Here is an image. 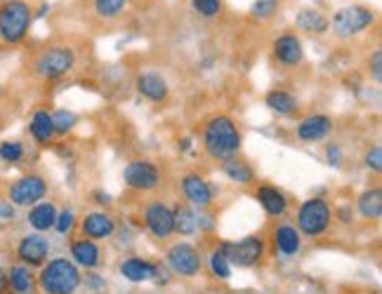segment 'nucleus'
Here are the masks:
<instances>
[{"mask_svg":"<svg viewBox=\"0 0 382 294\" xmlns=\"http://www.w3.org/2000/svg\"><path fill=\"white\" fill-rule=\"evenodd\" d=\"M142 226L146 229L153 240L165 242L175 235V224H172V205L161 198H151L142 205Z\"/></svg>","mask_w":382,"mask_h":294,"instance_id":"1a4fd4ad","label":"nucleus"},{"mask_svg":"<svg viewBox=\"0 0 382 294\" xmlns=\"http://www.w3.org/2000/svg\"><path fill=\"white\" fill-rule=\"evenodd\" d=\"M52 127H54V137H66L76 127L78 123V116L73 114L69 109H54L52 111Z\"/></svg>","mask_w":382,"mask_h":294,"instance_id":"72a5a7b5","label":"nucleus"},{"mask_svg":"<svg viewBox=\"0 0 382 294\" xmlns=\"http://www.w3.org/2000/svg\"><path fill=\"white\" fill-rule=\"evenodd\" d=\"M252 198L257 200V205L264 210V215L272 219H286L291 215V205L293 200L286 191L279 186L269 184V181H257L252 186Z\"/></svg>","mask_w":382,"mask_h":294,"instance_id":"2eb2a0df","label":"nucleus"},{"mask_svg":"<svg viewBox=\"0 0 382 294\" xmlns=\"http://www.w3.org/2000/svg\"><path fill=\"white\" fill-rule=\"evenodd\" d=\"M283 5H286V0H255L248 10V20L252 24H267L281 15Z\"/></svg>","mask_w":382,"mask_h":294,"instance_id":"7c9ffc66","label":"nucleus"},{"mask_svg":"<svg viewBox=\"0 0 382 294\" xmlns=\"http://www.w3.org/2000/svg\"><path fill=\"white\" fill-rule=\"evenodd\" d=\"M119 273L128 283H149L156 275V261L144 259V256H125V259L119 264Z\"/></svg>","mask_w":382,"mask_h":294,"instance_id":"5701e85b","label":"nucleus"},{"mask_svg":"<svg viewBox=\"0 0 382 294\" xmlns=\"http://www.w3.org/2000/svg\"><path fill=\"white\" fill-rule=\"evenodd\" d=\"M0 294H10V287H8V268L0 266Z\"/></svg>","mask_w":382,"mask_h":294,"instance_id":"37998d69","label":"nucleus"},{"mask_svg":"<svg viewBox=\"0 0 382 294\" xmlns=\"http://www.w3.org/2000/svg\"><path fill=\"white\" fill-rule=\"evenodd\" d=\"M83 285H85V290L88 292H100V290L107 287V280H104L100 273L88 271V275H83Z\"/></svg>","mask_w":382,"mask_h":294,"instance_id":"ea45409f","label":"nucleus"},{"mask_svg":"<svg viewBox=\"0 0 382 294\" xmlns=\"http://www.w3.org/2000/svg\"><path fill=\"white\" fill-rule=\"evenodd\" d=\"M340 222V224H352L354 222V210L352 205H342V208L333 210V222Z\"/></svg>","mask_w":382,"mask_h":294,"instance_id":"a19ab883","label":"nucleus"},{"mask_svg":"<svg viewBox=\"0 0 382 294\" xmlns=\"http://www.w3.org/2000/svg\"><path fill=\"white\" fill-rule=\"evenodd\" d=\"M366 71H368V76L373 78V83H375V85H380V83H382V49H380V47H375V49H373V54L368 57V61H366Z\"/></svg>","mask_w":382,"mask_h":294,"instance_id":"58836bf2","label":"nucleus"},{"mask_svg":"<svg viewBox=\"0 0 382 294\" xmlns=\"http://www.w3.org/2000/svg\"><path fill=\"white\" fill-rule=\"evenodd\" d=\"M264 235H267L269 254L281 256V259H295V256L302 252L305 238L300 235V231L295 229L293 222L274 219V224L269 226V231Z\"/></svg>","mask_w":382,"mask_h":294,"instance_id":"9b49d317","label":"nucleus"},{"mask_svg":"<svg viewBox=\"0 0 382 294\" xmlns=\"http://www.w3.org/2000/svg\"><path fill=\"white\" fill-rule=\"evenodd\" d=\"M191 12L206 22H215L224 15V0H189Z\"/></svg>","mask_w":382,"mask_h":294,"instance_id":"473e14b6","label":"nucleus"},{"mask_svg":"<svg viewBox=\"0 0 382 294\" xmlns=\"http://www.w3.org/2000/svg\"><path fill=\"white\" fill-rule=\"evenodd\" d=\"M81 285L83 273L69 256H52L36 275V287L40 294H76Z\"/></svg>","mask_w":382,"mask_h":294,"instance_id":"f03ea898","label":"nucleus"},{"mask_svg":"<svg viewBox=\"0 0 382 294\" xmlns=\"http://www.w3.org/2000/svg\"><path fill=\"white\" fill-rule=\"evenodd\" d=\"M165 264L175 275L182 278H196L203 271L201 249L189 240H177L165 249Z\"/></svg>","mask_w":382,"mask_h":294,"instance_id":"4468645a","label":"nucleus"},{"mask_svg":"<svg viewBox=\"0 0 382 294\" xmlns=\"http://www.w3.org/2000/svg\"><path fill=\"white\" fill-rule=\"evenodd\" d=\"M335 130V121L328 114H310L305 118H300L295 125V139L302 144H319L326 141Z\"/></svg>","mask_w":382,"mask_h":294,"instance_id":"a211bd4d","label":"nucleus"},{"mask_svg":"<svg viewBox=\"0 0 382 294\" xmlns=\"http://www.w3.org/2000/svg\"><path fill=\"white\" fill-rule=\"evenodd\" d=\"M8 287L10 294H33L36 292V273L33 268L24 264H12L8 268Z\"/></svg>","mask_w":382,"mask_h":294,"instance_id":"cd10ccee","label":"nucleus"},{"mask_svg":"<svg viewBox=\"0 0 382 294\" xmlns=\"http://www.w3.org/2000/svg\"><path fill=\"white\" fill-rule=\"evenodd\" d=\"M78 226V217L73 208H61L57 212V222H54V231H57L59 235H71L73 231Z\"/></svg>","mask_w":382,"mask_h":294,"instance_id":"f704fd0d","label":"nucleus"},{"mask_svg":"<svg viewBox=\"0 0 382 294\" xmlns=\"http://www.w3.org/2000/svg\"><path fill=\"white\" fill-rule=\"evenodd\" d=\"M172 224H175V233L182 238H191L199 233V224H196V210L189 208L184 200H177L172 205Z\"/></svg>","mask_w":382,"mask_h":294,"instance_id":"c85d7f7f","label":"nucleus"},{"mask_svg":"<svg viewBox=\"0 0 382 294\" xmlns=\"http://www.w3.org/2000/svg\"><path fill=\"white\" fill-rule=\"evenodd\" d=\"M231 268H257L269 256V245L264 233H250L241 240H220Z\"/></svg>","mask_w":382,"mask_h":294,"instance_id":"6e6552de","label":"nucleus"},{"mask_svg":"<svg viewBox=\"0 0 382 294\" xmlns=\"http://www.w3.org/2000/svg\"><path fill=\"white\" fill-rule=\"evenodd\" d=\"M29 134L38 146H50L54 141V127H52V116L47 109H36L29 121Z\"/></svg>","mask_w":382,"mask_h":294,"instance_id":"bb28decb","label":"nucleus"},{"mask_svg":"<svg viewBox=\"0 0 382 294\" xmlns=\"http://www.w3.org/2000/svg\"><path fill=\"white\" fill-rule=\"evenodd\" d=\"M33 24V8L29 0H3L0 3V42L20 45Z\"/></svg>","mask_w":382,"mask_h":294,"instance_id":"423d86ee","label":"nucleus"},{"mask_svg":"<svg viewBox=\"0 0 382 294\" xmlns=\"http://www.w3.org/2000/svg\"><path fill=\"white\" fill-rule=\"evenodd\" d=\"M92 198H97L95 203H100V205H107V208H109L111 203H114V200H111V196H109V193H102V191H95V193H92Z\"/></svg>","mask_w":382,"mask_h":294,"instance_id":"c03bdc74","label":"nucleus"},{"mask_svg":"<svg viewBox=\"0 0 382 294\" xmlns=\"http://www.w3.org/2000/svg\"><path fill=\"white\" fill-rule=\"evenodd\" d=\"M201 146L203 153L215 162L234 158L243 151V132L236 118L229 114H213L201 123Z\"/></svg>","mask_w":382,"mask_h":294,"instance_id":"f257e3e1","label":"nucleus"},{"mask_svg":"<svg viewBox=\"0 0 382 294\" xmlns=\"http://www.w3.org/2000/svg\"><path fill=\"white\" fill-rule=\"evenodd\" d=\"M135 87H137L139 97H144L151 104H165L170 99L172 87L168 78L161 71H153V68H144L135 76Z\"/></svg>","mask_w":382,"mask_h":294,"instance_id":"6ab92c4d","label":"nucleus"},{"mask_svg":"<svg viewBox=\"0 0 382 294\" xmlns=\"http://www.w3.org/2000/svg\"><path fill=\"white\" fill-rule=\"evenodd\" d=\"M69 252H71V261L78 268H85V271H95V268L102 266V247L100 242L88 240V238H71L69 242Z\"/></svg>","mask_w":382,"mask_h":294,"instance_id":"aec40b11","label":"nucleus"},{"mask_svg":"<svg viewBox=\"0 0 382 294\" xmlns=\"http://www.w3.org/2000/svg\"><path fill=\"white\" fill-rule=\"evenodd\" d=\"M78 3H90V0H78Z\"/></svg>","mask_w":382,"mask_h":294,"instance_id":"49530a36","label":"nucleus"},{"mask_svg":"<svg viewBox=\"0 0 382 294\" xmlns=\"http://www.w3.org/2000/svg\"><path fill=\"white\" fill-rule=\"evenodd\" d=\"M0 95H3V85H0Z\"/></svg>","mask_w":382,"mask_h":294,"instance_id":"de8ad7c7","label":"nucleus"},{"mask_svg":"<svg viewBox=\"0 0 382 294\" xmlns=\"http://www.w3.org/2000/svg\"><path fill=\"white\" fill-rule=\"evenodd\" d=\"M361 160H363V167H366L368 172L380 174L382 172V146H380V144L378 141L368 144Z\"/></svg>","mask_w":382,"mask_h":294,"instance_id":"e433bc0d","label":"nucleus"},{"mask_svg":"<svg viewBox=\"0 0 382 294\" xmlns=\"http://www.w3.org/2000/svg\"><path fill=\"white\" fill-rule=\"evenodd\" d=\"M177 189L180 196L184 198V203L194 210H213L215 205V186L211 179H206L201 172L189 170L180 174L177 179Z\"/></svg>","mask_w":382,"mask_h":294,"instance_id":"ddd939ff","label":"nucleus"},{"mask_svg":"<svg viewBox=\"0 0 382 294\" xmlns=\"http://www.w3.org/2000/svg\"><path fill=\"white\" fill-rule=\"evenodd\" d=\"M26 155L24 151V144L22 141H0V160L3 162H10V165H17V162H22V158Z\"/></svg>","mask_w":382,"mask_h":294,"instance_id":"c9c22d12","label":"nucleus"},{"mask_svg":"<svg viewBox=\"0 0 382 294\" xmlns=\"http://www.w3.org/2000/svg\"><path fill=\"white\" fill-rule=\"evenodd\" d=\"M50 181L38 172H26L8 186V200L15 208H33L36 203L47 198Z\"/></svg>","mask_w":382,"mask_h":294,"instance_id":"9d476101","label":"nucleus"},{"mask_svg":"<svg viewBox=\"0 0 382 294\" xmlns=\"http://www.w3.org/2000/svg\"><path fill=\"white\" fill-rule=\"evenodd\" d=\"M356 212L366 222H380L382 217V191L380 186H368L356 196Z\"/></svg>","mask_w":382,"mask_h":294,"instance_id":"a878e982","label":"nucleus"},{"mask_svg":"<svg viewBox=\"0 0 382 294\" xmlns=\"http://www.w3.org/2000/svg\"><path fill=\"white\" fill-rule=\"evenodd\" d=\"M220 170L231 184L236 186H255L257 184V172L255 167L250 165V160H245L241 153L234 155V158H227L220 162Z\"/></svg>","mask_w":382,"mask_h":294,"instance_id":"4be33fe9","label":"nucleus"},{"mask_svg":"<svg viewBox=\"0 0 382 294\" xmlns=\"http://www.w3.org/2000/svg\"><path fill=\"white\" fill-rule=\"evenodd\" d=\"M328 22H330L328 33L335 36L337 40H352L356 36L366 33L368 29L375 26V22H378V10L371 8V5H363V3H349L333 12V17Z\"/></svg>","mask_w":382,"mask_h":294,"instance_id":"20e7f679","label":"nucleus"},{"mask_svg":"<svg viewBox=\"0 0 382 294\" xmlns=\"http://www.w3.org/2000/svg\"><path fill=\"white\" fill-rule=\"evenodd\" d=\"M206 256H208L206 259L208 268H211V273L215 275V278L217 280H229L231 278V264H229V259H227V254H224V249H222L220 242Z\"/></svg>","mask_w":382,"mask_h":294,"instance_id":"2f4dec72","label":"nucleus"},{"mask_svg":"<svg viewBox=\"0 0 382 294\" xmlns=\"http://www.w3.org/2000/svg\"><path fill=\"white\" fill-rule=\"evenodd\" d=\"M57 203L54 200H40V203H36L33 208H29L26 212V224L31 229L36 231V233H47V231L54 229V222H57Z\"/></svg>","mask_w":382,"mask_h":294,"instance_id":"b1692460","label":"nucleus"},{"mask_svg":"<svg viewBox=\"0 0 382 294\" xmlns=\"http://www.w3.org/2000/svg\"><path fill=\"white\" fill-rule=\"evenodd\" d=\"M78 54L76 49L66 42H52V45L38 49L31 59V73L36 78L52 83V80H61L76 68Z\"/></svg>","mask_w":382,"mask_h":294,"instance_id":"7ed1b4c3","label":"nucleus"},{"mask_svg":"<svg viewBox=\"0 0 382 294\" xmlns=\"http://www.w3.org/2000/svg\"><path fill=\"white\" fill-rule=\"evenodd\" d=\"M189 148H191V139H180V151H189Z\"/></svg>","mask_w":382,"mask_h":294,"instance_id":"a18cd8bd","label":"nucleus"},{"mask_svg":"<svg viewBox=\"0 0 382 294\" xmlns=\"http://www.w3.org/2000/svg\"><path fill=\"white\" fill-rule=\"evenodd\" d=\"M264 106H267L274 116H281V118H293L300 114L298 95L286 90V87H272V90L264 95Z\"/></svg>","mask_w":382,"mask_h":294,"instance_id":"412c9836","label":"nucleus"},{"mask_svg":"<svg viewBox=\"0 0 382 294\" xmlns=\"http://www.w3.org/2000/svg\"><path fill=\"white\" fill-rule=\"evenodd\" d=\"M323 160L328 162L330 167H340L344 162V148L340 141L335 139H326L323 144Z\"/></svg>","mask_w":382,"mask_h":294,"instance_id":"4c0bfd02","label":"nucleus"},{"mask_svg":"<svg viewBox=\"0 0 382 294\" xmlns=\"http://www.w3.org/2000/svg\"><path fill=\"white\" fill-rule=\"evenodd\" d=\"M0 219H3V222H10V219H15V205H12L8 198L0 200Z\"/></svg>","mask_w":382,"mask_h":294,"instance_id":"79ce46f5","label":"nucleus"},{"mask_svg":"<svg viewBox=\"0 0 382 294\" xmlns=\"http://www.w3.org/2000/svg\"><path fill=\"white\" fill-rule=\"evenodd\" d=\"M328 29H330L328 17L319 8H302L295 15V31H302V33L310 36H326Z\"/></svg>","mask_w":382,"mask_h":294,"instance_id":"393cba45","label":"nucleus"},{"mask_svg":"<svg viewBox=\"0 0 382 294\" xmlns=\"http://www.w3.org/2000/svg\"><path fill=\"white\" fill-rule=\"evenodd\" d=\"M123 184L128 191L139 193V196H151L158 193L165 184V174L156 160L151 158H132L123 167Z\"/></svg>","mask_w":382,"mask_h":294,"instance_id":"0eeeda50","label":"nucleus"},{"mask_svg":"<svg viewBox=\"0 0 382 294\" xmlns=\"http://www.w3.org/2000/svg\"><path fill=\"white\" fill-rule=\"evenodd\" d=\"M130 3L132 0H92V15L102 24H114L125 15Z\"/></svg>","mask_w":382,"mask_h":294,"instance_id":"c756f323","label":"nucleus"},{"mask_svg":"<svg viewBox=\"0 0 382 294\" xmlns=\"http://www.w3.org/2000/svg\"><path fill=\"white\" fill-rule=\"evenodd\" d=\"M116 231H119V219L107 210L85 212L78 219V233H81V238H88V240L95 242L109 240V238L116 235Z\"/></svg>","mask_w":382,"mask_h":294,"instance_id":"dca6fc26","label":"nucleus"},{"mask_svg":"<svg viewBox=\"0 0 382 294\" xmlns=\"http://www.w3.org/2000/svg\"><path fill=\"white\" fill-rule=\"evenodd\" d=\"M295 229L300 231L302 238L307 240H316V238L326 235L333 226V205L328 198L323 196H312L302 200L295 210Z\"/></svg>","mask_w":382,"mask_h":294,"instance_id":"39448f33","label":"nucleus"},{"mask_svg":"<svg viewBox=\"0 0 382 294\" xmlns=\"http://www.w3.org/2000/svg\"><path fill=\"white\" fill-rule=\"evenodd\" d=\"M272 61L281 71H295L305 64V42H302L300 33L295 29L281 31L279 36L272 40Z\"/></svg>","mask_w":382,"mask_h":294,"instance_id":"f8f14e48","label":"nucleus"},{"mask_svg":"<svg viewBox=\"0 0 382 294\" xmlns=\"http://www.w3.org/2000/svg\"><path fill=\"white\" fill-rule=\"evenodd\" d=\"M17 261L29 268H40L50 259V240L45 238V233H26L20 238L15 247Z\"/></svg>","mask_w":382,"mask_h":294,"instance_id":"f3484780","label":"nucleus"}]
</instances>
